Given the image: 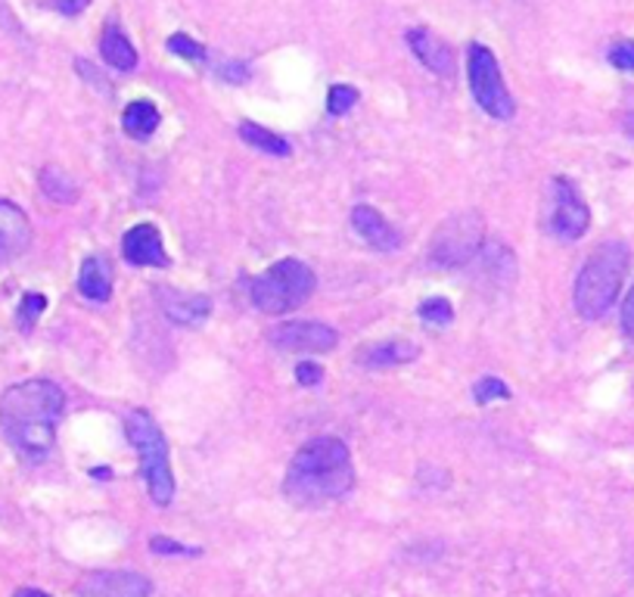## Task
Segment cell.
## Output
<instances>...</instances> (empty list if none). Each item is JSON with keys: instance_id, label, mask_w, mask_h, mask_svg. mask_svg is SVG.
<instances>
[{"instance_id": "6da1fadb", "label": "cell", "mask_w": 634, "mask_h": 597, "mask_svg": "<svg viewBox=\"0 0 634 597\" xmlns=\"http://www.w3.org/2000/svg\"><path fill=\"white\" fill-rule=\"evenodd\" d=\"M66 411V393L53 380H25L0 398V429L22 458L41 461L56 443V424Z\"/></svg>"}, {"instance_id": "7a4b0ae2", "label": "cell", "mask_w": 634, "mask_h": 597, "mask_svg": "<svg viewBox=\"0 0 634 597\" xmlns=\"http://www.w3.org/2000/svg\"><path fill=\"white\" fill-rule=\"evenodd\" d=\"M351 486H355V463H351L349 445L334 436H320L302 445L296 458L289 461L284 479L286 495L305 508L339 501L342 495H349Z\"/></svg>"}, {"instance_id": "3957f363", "label": "cell", "mask_w": 634, "mask_h": 597, "mask_svg": "<svg viewBox=\"0 0 634 597\" xmlns=\"http://www.w3.org/2000/svg\"><path fill=\"white\" fill-rule=\"evenodd\" d=\"M628 268H632V249L619 239H606L588 256L582 271L575 277V292H572L575 311L584 321H598L616 306Z\"/></svg>"}, {"instance_id": "277c9868", "label": "cell", "mask_w": 634, "mask_h": 597, "mask_svg": "<svg viewBox=\"0 0 634 597\" xmlns=\"http://www.w3.org/2000/svg\"><path fill=\"white\" fill-rule=\"evenodd\" d=\"M317 287L315 271L299 258H281L252 280V302L265 315H289L302 308Z\"/></svg>"}, {"instance_id": "5b68a950", "label": "cell", "mask_w": 634, "mask_h": 597, "mask_svg": "<svg viewBox=\"0 0 634 597\" xmlns=\"http://www.w3.org/2000/svg\"><path fill=\"white\" fill-rule=\"evenodd\" d=\"M125 433L137 448L140 458V473L147 479L150 498L166 508L168 501L175 498V477H171V461H168V439L162 436L159 424L152 420L150 411H131L125 420Z\"/></svg>"}, {"instance_id": "8992f818", "label": "cell", "mask_w": 634, "mask_h": 597, "mask_svg": "<svg viewBox=\"0 0 634 597\" xmlns=\"http://www.w3.org/2000/svg\"><path fill=\"white\" fill-rule=\"evenodd\" d=\"M483 215L476 209L457 212V215H451L448 222L438 224L433 243H430V262L435 268H445V271H461L483 253Z\"/></svg>"}, {"instance_id": "52a82bcc", "label": "cell", "mask_w": 634, "mask_h": 597, "mask_svg": "<svg viewBox=\"0 0 634 597\" xmlns=\"http://www.w3.org/2000/svg\"><path fill=\"white\" fill-rule=\"evenodd\" d=\"M467 78L473 100L483 106V113H488L492 119H514L517 103L510 97V90L504 85L501 66L495 60V53L488 51L485 44H473L467 53Z\"/></svg>"}, {"instance_id": "ba28073f", "label": "cell", "mask_w": 634, "mask_h": 597, "mask_svg": "<svg viewBox=\"0 0 634 597\" xmlns=\"http://www.w3.org/2000/svg\"><path fill=\"white\" fill-rule=\"evenodd\" d=\"M591 224V212L579 196V190L567 178H557L553 181V200H551V215H548V227L560 239H579L584 237Z\"/></svg>"}, {"instance_id": "9c48e42d", "label": "cell", "mask_w": 634, "mask_h": 597, "mask_svg": "<svg viewBox=\"0 0 634 597\" xmlns=\"http://www.w3.org/2000/svg\"><path fill=\"white\" fill-rule=\"evenodd\" d=\"M267 342L281 352H334L339 333L320 321H293L271 330Z\"/></svg>"}, {"instance_id": "30bf717a", "label": "cell", "mask_w": 634, "mask_h": 597, "mask_svg": "<svg viewBox=\"0 0 634 597\" xmlns=\"http://www.w3.org/2000/svg\"><path fill=\"white\" fill-rule=\"evenodd\" d=\"M150 579L137 576L131 569H97L87 573L75 595L78 597H150Z\"/></svg>"}, {"instance_id": "8fae6325", "label": "cell", "mask_w": 634, "mask_h": 597, "mask_svg": "<svg viewBox=\"0 0 634 597\" xmlns=\"http://www.w3.org/2000/svg\"><path fill=\"white\" fill-rule=\"evenodd\" d=\"M121 256L128 258L131 265H137V268H168L171 265L162 234L150 222L134 224L131 231L121 237Z\"/></svg>"}, {"instance_id": "7c38bea8", "label": "cell", "mask_w": 634, "mask_h": 597, "mask_svg": "<svg viewBox=\"0 0 634 597\" xmlns=\"http://www.w3.org/2000/svg\"><path fill=\"white\" fill-rule=\"evenodd\" d=\"M32 246V224L29 215L10 200H0V265L17 262Z\"/></svg>"}, {"instance_id": "4fadbf2b", "label": "cell", "mask_w": 634, "mask_h": 597, "mask_svg": "<svg viewBox=\"0 0 634 597\" xmlns=\"http://www.w3.org/2000/svg\"><path fill=\"white\" fill-rule=\"evenodd\" d=\"M159 306L166 311V318L178 327H197L212 315V299L202 292H181V290H159Z\"/></svg>"}, {"instance_id": "5bb4252c", "label": "cell", "mask_w": 634, "mask_h": 597, "mask_svg": "<svg viewBox=\"0 0 634 597\" xmlns=\"http://www.w3.org/2000/svg\"><path fill=\"white\" fill-rule=\"evenodd\" d=\"M408 47H411V53H414L430 72H435V75H451V72H454V53H451L448 44H445L438 34L430 32V29H423V25L411 29V32H408Z\"/></svg>"}, {"instance_id": "9a60e30c", "label": "cell", "mask_w": 634, "mask_h": 597, "mask_svg": "<svg viewBox=\"0 0 634 597\" xmlns=\"http://www.w3.org/2000/svg\"><path fill=\"white\" fill-rule=\"evenodd\" d=\"M351 224L361 237L368 239L373 249H383V253H395L401 246V234L385 222L383 215L373 209V205H355L351 212Z\"/></svg>"}, {"instance_id": "2e32d148", "label": "cell", "mask_w": 634, "mask_h": 597, "mask_svg": "<svg viewBox=\"0 0 634 597\" xmlns=\"http://www.w3.org/2000/svg\"><path fill=\"white\" fill-rule=\"evenodd\" d=\"M420 349L414 342L408 340H385V342H373V345H361L355 361L361 367H395V364H411L418 359Z\"/></svg>"}, {"instance_id": "e0dca14e", "label": "cell", "mask_w": 634, "mask_h": 597, "mask_svg": "<svg viewBox=\"0 0 634 597\" xmlns=\"http://www.w3.org/2000/svg\"><path fill=\"white\" fill-rule=\"evenodd\" d=\"M78 290L94 299V302H109L113 299V268L103 256L84 258L82 274H78Z\"/></svg>"}, {"instance_id": "ac0fdd59", "label": "cell", "mask_w": 634, "mask_h": 597, "mask_svg": "<svg viewBox=\"0 0 634 597\" xmlns=\"http://www.w3.org/2000/svg\"><path fill=\"white\" fill-rule=\"evenodd\" d=\"M101 53L103 60L116 68V72H131V68H137V51H134L128 34L121 32L116 22H106L101 38Z\"/></svg>"}, {"instance_id": "d6986e66", "label": "cell", "mask_w": 634, "mask_h": 597, "mask_svg": "<svg viewBox=\"0 0 634 597\" xmlns=\"http://www.w3.org/2000/svg\"><path fill=\"white\" fill-rule=\"evenodd\" d=\"M159 109L152 106L150 100H134L125 106V113H121V128H125V135L134 137V140H147V137L156 135V128H159Z\"/></svg>"}, {"instance_id": "ffe728a7", "label": "cell", "mask_w": 634, "mask_h": 597, "mask_svg": "<svg viewBox=\"0 0 634 597\" xmlns=\"http://www.w3.org/2000/svg\"><path fill=\"white\" fill-rule=\"evenodd\" d=\"M41 190H44V196L53 200V203H78V184L68 178L66 171L56 169V166H47V169L41 171Z\"/></svg>"}, {"instance_id": "44dd1931", "label": "cell", "mask_w": 634, "mask_h": 597, "mask_svg": "<svg viewBox=\"0 0 634 597\" xmlns=\"http://www.w3.org/2000/svg\"><path fill=\"white\" fill-rule=\"evenodd\" d=\"M240 137L250 143L252 150H262L267 156H289V143H286L284 137L267 131V128L255 125V121H243L240 125Z\"/></svg>"}, {"instance_id": "7402d4cb", "label": "cell", "mask_w": 634, "mask_h": 597, "mask_svg": "<svg viewBox=\"0 0 634 597\" xmlns=\"http://www.w3.org/2000/svg\"><path fill=\"white\" fill-rule=\"evenodd\" d=\"M44 308H47V296H41V292H29V296H22V302H19L17 311V324L22 333H32V327L38 324V318L44 315Z\"/></svg>"}, {"instance_id": "603a6c76", "label": "cell", "mask_w": 634, "mask_h": 597, "mask_svg": "<svg viewBox=\"0 0 634 597\" xmlns=\"http://www.w3.org/2000/svg\"><path fill=\"white\" fill-rule=\"evenodd\" d=\"M166 47L175 56H181V60H190V63H205V47H202L200 41H193V38H187L184 32H178V34H171L166 41Z\"/></svg>"}, {"instance_id": "cb8c5ba5", "label": "cell", "mask_w": 634, "mask_h": 597, "mask_svg": "<svg viewBox=\"0 0 634 597\" xmlns=\"http://www.w3.org/2000/svg\"><path fill=\"white\" fill-rule=\"evenodd\" d=\"M420 318L426 321V324L433 327H445L454 321V308H451L448 299H442V296H433V299H426L418 311Z\"/></svg>"}, {"instance_id": "d4e9b609", "label": "cell", "mask_w": 634, "mask_h": 597, "mask_svg": "<svg viewBox=\"0 0 634 597\" xmlns=\"http://www.w3.org/2000/svg\"><path fill=\"white\" fill-rule=\"evenodd\" d=\"M358 87L351 85H334L330 87V94H327V109H330V116H346L351 106L358 103Z\"/></svg>"}, {"instance_id": "484cf974", "label": "cell", "mask_w": 634, "mask_h": 597, "mask_svg": "<svg viewBox=\"0 0 634 597\" xmlns=\"http://www.w3.org/2000/svg\"><path fill=\"white\" fill-rule=\"evenodd\" d=\"M473 398L479 402V405H488L492 398H510V386L498 380V376H483L476 386H473Z\"/></svg>"}, {"instance_id": "4316f807", "label": "cell", "mask_w": 634, "mask_h": 597, "mask_svg": "<svg viewBox=\"0 0 634 597\" xmlns=\"http://www.w3.org/2000/svg\"><path fill=\"white\" fill-rule=\"evenodd\" d=\"M610 63L622 72H634V41H616L610 47Z\"/></svg>"}, {"instance_id": "83f0119b", "label": "cell", "mask_w": 634, "mask_h": 597, "mask_svg": "<svg viewBox=\"0 0 634 597\" xmlns=\"http://www.w3.org/2000/svg\"><path fill=\"white\" fill-rule=\"evenodd\" d=\"M152 554H178V557H193V554H200V547H187L181 542H171V539H162V535H156L150 542Z\"/></svg>"}, {"instance_id": "f1b7e54d", "label": "cell", "mask_w": 634, "mask_h": 597, "mask_svg": "<svg viewBox=\"0 0 634 597\" xmlns=\"http://www.w3.org/2000/svg\"><path fill=\"white\" fill-rule=\"evenodd\" d=\"M622 330H625V337L634 342V287L625 296V302H622Z\"/></svg>"}, {"instance_id": "f546056e", "label": "cell", "mask_w": 634, "mask_h": 597, "mask_svg": "<svg viewBox=\"0 0 634 597\" xmlns=\"http://www.w3.org/2000/svg\"><path fill=\"white\" fill-rule=\"evenodd\" d=\"M320 374H324V371H320L317 364H308V361L296 367V380H299L302 386H315V383H320Z\"/></svg>"}, {"instance_id": "4dcf8cb0", "label": "cell", "mask_w": 634, "mask_h": 597, "mask_svg": "<svg viewBox=\"0 0 634 597\" xmlns=\"http://www.w3.org/2000/svg\"><path fill=\"white\" fill-rule=\"evenodd\" d=\"M221 75H224L228 82H234V85H240V82H246V78H250V75H246V66H240V63L221 66Z\"/></svg>"}, {"instance_id": "1f68e13d", "label": "cell", "mask_w": 634, "mask_h": 597, "mask_svg": "<svg viewBox=\"0 0 634 597\" xmlns=\"http://www.w3.org/2000/svg\"><path fill=\"white\" fill-rule=\"evenodd\" d=\"M84 7H87V0H56V10H60V13H66V17L82 13Z\"/></svg>"}, {"instance_id": "d6a6232c", "label": "cell", "mask_w": 634, "mask_h": 597, "mask_svg": "<svg viewBox=\"0 0 634 597\" xmlns=\"http://www.w3.org/2000/svg\"><path fill=\"white\" fill-rule=\"evenodd\" d=\"M13 597H51V595H44V591H38V588H19Z\"/></svg>"}, {"instance_id": "836d02e7", "label": "cell", "mask_w": 634, "mask_h": 597, "mask_svg": "<svg viewBox=\"0 0 634 597\" xmlns=\"http://www.w3.org/2000/svg\"><path fill=\"white\" fill-rule=\"evenodd\" d=\"M625 131L634 137V113H628V116H625Z\"/></svg>"}]
</instances>
